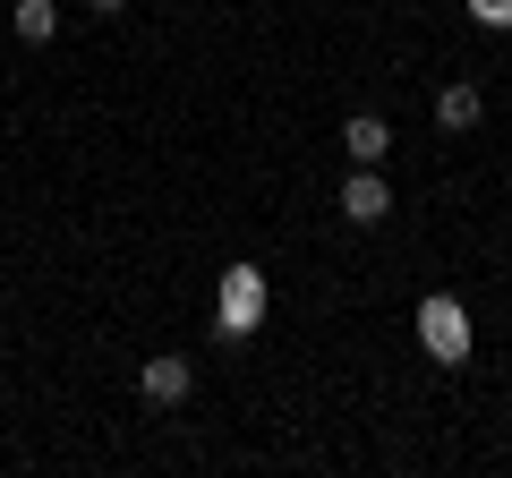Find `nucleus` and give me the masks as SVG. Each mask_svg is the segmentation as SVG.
<instances>
[{
  "label": "nucleus",
  "mask_w": 512,
  "mask_h": 478,
  "mask_svg": "<svg viewBox=\"0 0 512 478\" xmlns=\"http://www.w3.org/2000/svg\"><path fill=\"white\" fill-rule=\"evenodd\" d=\"M265 308H274L265 274H256L248 257H239V265H222V282H214V325H222V342H248V333L265 325Z\"/></svg>",
  "instance_id": "nucleus-1"
},
{
  "label": "nucleus",
  "mask_w": 512,
  "mask_h": 478,
  "mask_svg": "<svg viewBox=\"0 0 512 478\" xmlns=\"http://www.w3.org/2000/svg\"><path fill=\"white\" fill-rule=\"evenodd\" d=\"M419 350L436 368H470V308L453 291H427L419 299Z\"/></svg>",
  "instance_id": "nucleus-2"
},
{
  "label": "nucleus",
  "mask_w": 512,
  "mask_h": 478,
  "mask_svg": "<svg viewBox=\"0 0 512 478\" xmlns=\"http://www.w3.org/2000/svg\"><path fill=\"white\" fill-rule=\"evenodd\" d=\"M333 214H342L350 231H376V222L393 214V180H384L376 163H350V180H342V197H333Z\"/></svg>",
  "instance_id": "nucleus-3"
},
{
  "label": "nucleus",
  "mask_w": 512,
  "mask_h": 478,
  "mask_svg": "<svg viewBox=\"0 0 512 478\" xmlns=\"http://www.w3.org/2000/svg\"><path fill=\"white\" fill-rule=\"evenodd\" d=\"M137 393H146L154 410H180L188 393H197V359H188V350H154L146 368H137Z\"/></svg>",
  "instance_id": "nucleus-4"
},
{
  "label": "nucleus",
  "mask_w": 512,
  "mask_h": 478,
  "mask_svg": "<svg viewBox=\"0 0 512 478\" xmlns=\"http://www.w3.org/2000/svg\"><path fill=\"white\" fill-rule=\"evenodd\" d=\"M342 154H350V163H393V120H376V111H350V120H342Z\"/></svg>",
  "instance_id": "nucleus-5"
},
{
  "label": "nucleus",
  "mask_w": 512,
  "mask_h": 478,
  "mask_svg": "<svg viewBox=\"0 0 512 478\" xmlns=\"http://www.w3.org/2000/svg\"><path fill=\"white\" fill-rule=\"evenodd\" d=\"M478 120H487V94H478L470 77H453V86L436 94V129H444V137H461V129H478Z\"/></svg>",
  "instance_id": "nucleus-6"
},
{
  "label": "nucleus",
  "mask_w": 512,
  "mask_h": 478,
  "mask_svg": "<svg viewBox=\"0 0 512 478\" xmlns=\"http://www.w3.org/2000/svg\"><path fill=\"white\" fill-rule=\"evenodd\" d=\"M9 26H18V43H52L60 35V9H52V0H9Z\"/></svg>",
  "instance_id": "nucleus-7"
},
{
  "label": "nucleus",
  "mask_w": 512,
  "mask_h": 478,
  "mask_svg": "<svg viewBox=\"0 0 512 478\" xmlns=\"http://www.w3.org/2000/svg\"><path fill=\"white\" fill-rule=\"evenodd\" d=\"M470 18L487 26V35H512V0H470Z\"/></svg>",
  "instance_id": "nucleus-8"
},
{
  "label": "nucleus",
  "mask_w": 512,
  "mask_h": 478,
  "mask_svg": "<svg viewBox=\"0 0 512 478\" xmlns=\"http://www.w3.org/2000/svg\"><path fill=\"white\" fill-rule=\"evenodd\" d=\"M86 9H103V18H120V9H128V0H86Z\"/></svg>",
  "instance_id": "nucleus-9"
}]
</instances>
